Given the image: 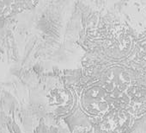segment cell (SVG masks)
<instances>
[{
  "instance_id": "obj_1",
  "label": "cell",
  "mask_w": 146,
  "mask_h": 133,
  "mask_svg": "<svg viewBox=\"0 0 146 133\" xmlns=\"http://www.w3.org/2000/svg\"><path fill=\"white\" fill-rule=\"evenodd\" d=\"M80 105L84 112L90 116L104 115L109 109L105 90L97 86L90 87L82 93Z\"/></svg>"
},
{
  "instance_id": "obj_2",
  "label": "cell",
  "mask_w": 146,
  "mask_h": 133,
  "mask_svg": "<svg viewBox=\"0 0 146 133\" xmlns=\"http://www.w3.org/2000/svg\"><path fill=\"white\" fill-rule=\"evenodd\" d=\"M102 81L104 87L108 91H113L115 89L121 90L126 83V81H124L122 72L117 68L108 70L103 75Z\"/></svg>"
},
{
  "instance_id": "obj_3",
  "label": "cell",
  "mask_w": 146,
  "mask_h": 133,
  "mask_svg": "<svg viewBox=\"0 0 146 133\" xmlns=\"http://www.w3.org/2000/svg\"><path fill=\"white\" fill-rule=\"evenodd\" d=\"M69 95L64 90L54 89L49 94V104L52 105H60L68 101Z\"/></svg>"
}]
</instances>
